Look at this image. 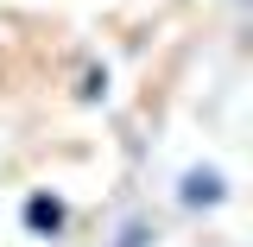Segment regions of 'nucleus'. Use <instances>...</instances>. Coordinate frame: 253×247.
Segmentation results:
<instances>
[{"label": "nucleus", "mask_w": 253, "mask_h": 247, "mask_svg": "<svg viewBox=\"0 0 253 247\" xmlns=\"http://www.w3.org/2000/svg\"><path fill=\"white\" fill-rule=\"evenodd\" d=\"M70 197L63 190H51V184H38V190H26L19 197V228H26L32 241H63L70 235Z\"/></svg>", "instance_id": "f257e3e1"}, {"label": "nucleus", "mask_w": 253, "mask_h": 247, "mask_svg": "<svg viewBox=\"0 0 253 247\" xmlns=\"http://www.w3.org/2000/svg\"><path fill=\"white\" fill-rule=\"evenodd\" d=\"M221 203H228V178H221L215 165H190V171H177V209L209 216V209H221Z\"/></svg>", "instance_id": "f03ea898"}, {"label": "nucleus", "mask_w": 253, "mask_h": 247, "mask_svg": "<svg viewBox=\"0 0 253 247\" xmlns=\"http://www.w3.org/2000/svg\"><path fill=\"white\" fill-rule=\"evenodd\" d=\"M152 241H158V222L139 209V216H126L121 228H114V241H108V247H152Z\"/></svg>", "instance_id": "7ed1b4c3"}, {"label": "nucleus", "mask_w": 253, "mask_h": 247, "mask_svg": "<svg viewBox=\"0 0 253 247\" xmlns=\"http://www.w3.org/2000/svg\"><path fill=\"white\" fill-rule=\"evenodd\" d=\"M76 101H83V108L108 101V63H83V70H76Z\"/></svg>", "instance_id": "20e7f679"}]
</instances>
